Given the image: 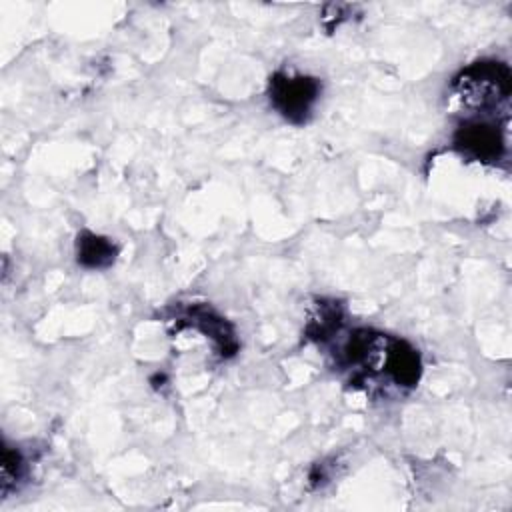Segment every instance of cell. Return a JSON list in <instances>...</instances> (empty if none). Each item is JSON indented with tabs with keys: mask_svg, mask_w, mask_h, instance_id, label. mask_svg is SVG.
Segmentation results:
<instances>
[{
	"mask_svg": "<svg viewBox=\"0 0 512 512\" xmlns=\"http://www.w3.org/2000/svg\"><path fill=\"white\" fill-rule=\"evenodd\" d=\"M456 88L482 108L498 106L508 100L510 72L502 62H476L456 78Z\"/></svg>",
	"mask_w": 512,
	"mask_h": 512,
	"instance_id": "1",
	"label": "cell"
},
{
	"mask_svg": "<svg viewBox=\"0 0 512 512\" xmlns=\"http://www.w3.org/2000/svg\"><path fill=\"white\" fill-rule=\"evenodd\" d=\"M24 460L16 448H4V460H2V488L4 492L22 476Z\"/></svg>",
	"mask_w": 512,
	"mask_h": 512,
	"instance_id": "5",
	"label": "cell"
},
{
	"mask_svg": "<svg viewBox=\"0 0 512 512\" xmlns=\"http://www.w3.org/2000/svg\"><path fill=\"white\" fill-rule=\"evenodd\" d=\"M454 144L464 156L482 162H494L504 152L502 132L496 124L484 120L462 124L454 136Z\"/></svg>",
	"mask_w": 512,
	"mask_h": 512,
	"instance_id": "3",
	"label": "cell"
},
{
	"mask_svg": "<svg viewBox=\"0 0 512 512\" xmlns=\"http://www.w3.org/2000/svg\"><path fill=\"white\" fill-rule=\"evenodd\" d=\"M318 96L320 84L316 78L288 74H274L270 78L272 106L294 124H302L308 120Z\"/></svg>",
	"mask_w": 512,
	"mask_h": 512,
	"instance_id": "2",
	"label": "cell"
},
{
	"mask_svg": "<svg viewBox=\"0 0 512 512\" xmlns=\"http://www.w3.org/2000/svg\"><path fill=\"white\" fill-rule=\"evenodd\" d=\"M118 248L112 240L104 236H96L92 232L78 234L76 240V256L78 262L86 268H106L116 260Z\"/></svg>",
	"mask_w": 512,
	"mask_h": 512,
	"instance_id": "4",
	"label": "cell"
}]
</instances>
